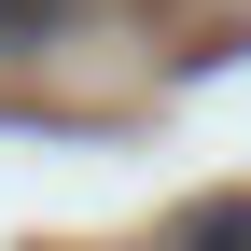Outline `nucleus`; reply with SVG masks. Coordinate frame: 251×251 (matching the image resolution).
<instances>
[{
    "mask_svg": "<svg viewBox=\"0 0 251 251\" xmlns=\"http://www.w3.org/2000/svg\"><path fill=\"white\" fill-rule=\"evenodd\" d=\"M168 251H251V196H196L168 224Z\"/></svg>",
    "mask_w": 251,
    "mask_h": 251,
    "instance_id": "1",
    "label": "nucleus"
},
{
    "mask_svg": "<svg viewBox=\"0 0 251 251\" xmlns=\"http://www.w3.org/2000/svg\"><path fill=\"white\" fill-rule=\"evenodd\" d=\"M42 42H70V0H0V56H42Z\"/></svg>",
    "mask_w": 251,
    "mask_h": 251,
    "instance_id": "2",
    "label": "nucleus"
}]
</instances>
